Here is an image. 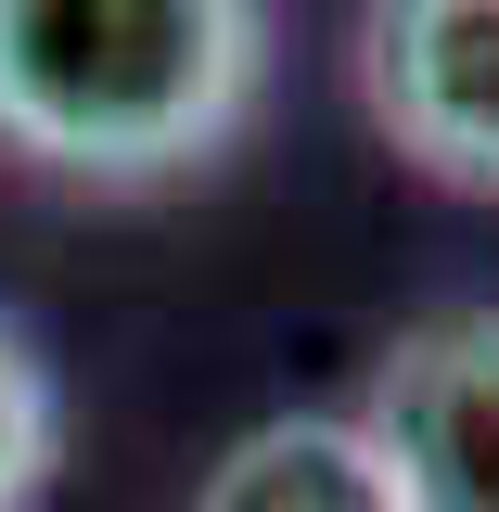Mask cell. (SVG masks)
I'll list each match as a JSON object with an SVG mask.
<instances>
[{"instance_id":"cell-4","label":"cell","mask_w":499,"mask_h":512,"mask_svg":"<svg viewBox=\"0 0 499 512\" xmlns=\"http://www.w3.org/2000/svg\"><path fill=\"white\" fill-rule=\"evenodd\" d=\"M192 512H397V487H384V461H372L359 423L295 410V423L231 436V461L205 474V500H192Z\"/></svg>"},{"instance_id":"cell-3","label":"cell","mask_w":499,"mask_h":512,"mask_svg":"<svg viewBox=\"0 0 499 512\" xmlns=\"http://www.w3.org/2000/svg\"><path fill=\"white\" fill-rule=\"evenodd\" d=\"M359 90H372V128L423 180L499 205V0H372Z\"/></svg>"},{"instance_id":"cell-2","label":"cell","mask_w":499,"mask_h":512,"mask_svg":"<svg viewBox=\"0 0 499 512\" xmlns=\"http://www.w3.org/2000/svg\"><path fill=\"white\" fill-rule=\"evenodd\" d=\"M397 512H499V308L410 320L359 397Z\"/></svg>"},{"instance_id":"cell-5","label":"cell","mask_w":499,"mask_h":512,"mask_svg":"<svg viewBox=\"0 0 499 512\" xmlns=\"http://www.w3.org/2000/svg\"><path fill=\"white\" fill-rule=\"evenodd\" d=\"M52 448H64L52 372H39V346L0 320V512H26L39 487H52Z\"/></svg>"},{"instance_id":"cell-1","label":"cell","mask_w":499,"mask_h":512,"mask_svg":"<svg viewBox=\"0 0 499 512\" xmlns=\"http://www.w3.org/2000/svg\"><path fill=\"white\" fill-rule=\"evenodd\" d=\"M269 0H0V154L39 180L154 192L244 141Z\"/></svg>"}]
</instances>
